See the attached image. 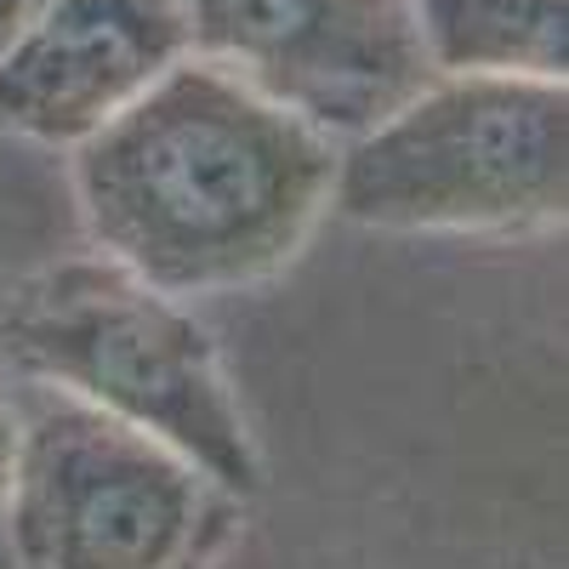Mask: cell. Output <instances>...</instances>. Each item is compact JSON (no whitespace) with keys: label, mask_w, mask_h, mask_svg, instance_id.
Listing matches in <instances>:
<instances>
[{"label":"cell","mask_w":569,"mask_h":569,"mask_svg":"<svg viewBox=\"0 0 569 569\" xmlns=\"http://www.w3.org/2000/svg\"><path fill=\"white\" fill-rule=\"evenodd\" d=\"M337 142L188 52L74 142V194L109 262L166 297L284 268L330 206Z\"/></svg>","instance_id":"1"},{"label":"cell","mask_w":569,"mask_h":569,"mask_svg":"<svg viewBox=\"0 0 569 569\" xmlns=\"http://www.w3.org/2000/svg\"><path fill=\"white\" fill-rule=\"evenodd\" d=\"M0 337L18 370L171 445L222 496L257 490V450L211 337L120 262L52 268L7 308Z\"/></svg>","instance_id":"2"},{"label":"cell","mask_w":569,"mask_h":569,"mask_svg":"<svg viewBox=\"0 0 569 569\" xmlns=\"http://www.w3.org/2000/svg\"><path fill=\"white\" fill-rule=\"evenodd\" d=\"M569 200L563 80L433 74L348 137L330 206L370 228H541Z\"/></svg>","instance_id":"3"},{"label":"cell","mask_w":569,"mask_h":569,"mask_svg":"<svg viewBox=\"0 0 569 569\" xmlns=\"http://www.w3.org/2000/svg\"><path fill=\"white\" fill-rule=\"evenodd\" d=\"M217 485L171 445L69 393L40 399L18 439L7 507L18 569H194Z\"/></svg>","instance_id":"4"},{"label":"cell","mask_w":569,"mask_h":569,"mask_svg":"<svg viewBox=\"0 0 569 569\" xmlns=\"http://www.w3.org/2000/svg\"><path fill=\"white\" fill-rule=\"evenodd\" d=\"M188 52L313 131L359 137L433 80L410 0H177Z\"/></svg>","instance_id":"5"},{"label":"cell","mask_w":569,"mask_h":569,"mask_svg":"<svg viewBox=\"0 0 569 569\" xmlns=\"http://www.w3.org/2000/svg\"><path fill=\"white\" fill-rule=\"evenodd\" d=\"M188 58L177 0H52L0 52V126L86 142Z\"/></svg>","instance_id":"6"},{"label":"cell","mask_w":569,"mask_h":569,"mask_svg":"<svg viewBox=\"0 0 569 569\" xmlns=\"http://www.w3.org/2000/svg\"><path fill=\"white\" fill-rule=\"evenodd\" d=\"M433 74L563 80L569 0H410Z\"/></svg>","instance_id":"7"},{"label":"cell","mask_w":569,"mask_h":569,"mask_svg":"<svg viewBox=\"0 0 569 569\" xmlns=\"http://www.w3.org/2000/svg\"><path fill=\"white\" fill-rule=\"evenodd\" d=\"M18 439H23V421L0 405V507H7V490H12V472H18Z\"/></svg>","instance_id":"8"},{"label":"cell","mask_w":569,"mask_h":569,"mask_svg":"<svg viewBox=\"0 0 569 569\" xmlns=\"http://www.w3.org/2000/svg\"><path fill=\"white\" fill-rule=\"evenodd\" d=\"M46 7H52V0H0V52H7V46H12Z\"/></svg>","instance_id":"9"}]
</instances>
